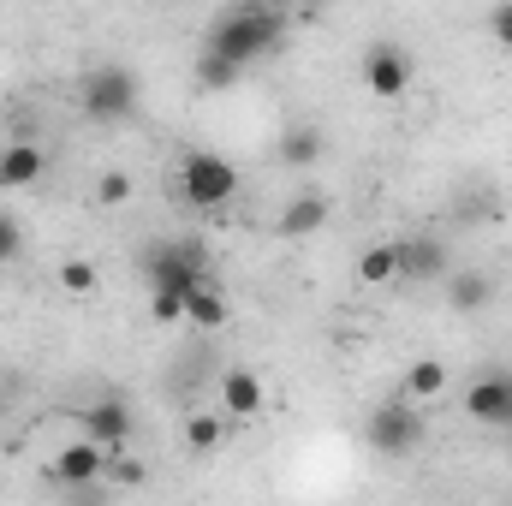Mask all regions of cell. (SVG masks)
<instances>
[{"instance_id": "19", "label": "cell", "mask_w": 512, "mask_h": 506, "mask_svg": "<svg viewBox=\"0 0 512 506\" xmlns=\"http://www.w3.org/2000/svg\"><path fill=\"white\" fill-rule=\"evenodd\" d=\"M358 280H364V286L399 280V251H393V245H370V251L358 256Z\"/></svg>"}, {"instance_id": "1", "label": "cell", "mask_w": 512, "mask_h": 506, "mask_svg": "<svg viewBox=\"0 0 512 506\" xmlns=\"http://www.w3.org/2000/svg\"><path fill=\"white\" fill-rule=\"evenodd\" d=\"M280 36H286V12L268 6V0H245V6H233L227 18L209 24V48L227 54L233 66H251V60H262V54H274Z\"/></svg>"}, {"instance_id": "17", "label": "cell", "mask_w": 512, "mask_h": 506, "mask_svg": "<svg viewBox=\"0 0 512 506\" xmlns=\"http://www.w3.org/2000/svg\"><path fill=\"white\" fill-rule=\"evenodd\" d=\"M221 441H227V423H221L215 411H191V417H185V447H191V453H215Z\"/></svg>"}, {"instance_id": "4", "label": "cell", "mask_w": 512, "mask_h": 506, "mask_svg": "<svg viewBox=\"0 0 512 506\" xmlns=\"http://www.w3.org/2000/svg\"><path fill=\"white\" fill-rule=\"evenodd\" d=\"M364 441H370L382 459H411V453L423 447V411L411 405V393H405V399H382V405L370 411Z\"/></svg>"}, {"instance_id": "25", "label": "cell", "mask_w": 512, "mask_h": 506, "mask_svg": "<svg viewBox=\"0 0 512 506\" xmlns=\"http://www.w3.org/2000/svg\"><path fill=\"white\" fill-rule=\"evenodd\" d=\"M96 197H102V203H126L131 197V173H102V179H96Z\"/></svg>"}, {"instance_id": "20", "label": "cell", "mask_w": 512, "mask_h": 506, "mask_svg": "<svg viewBox=\"0 0 512 506\" xmlns=\"http://www.w3.org/2000/svg\"><path fill=\"white\" fill-rule=\"evenodd\" d=\"M239 72H245V66H233V60L215 54V48H203V60H197V84H203V90H233Z\"/></svg>"}, {"instance_id": "3", "label": "cell", "mask_w": 512, "mask_h": 506, "mask_svg": "<svg viewBox=\"0 0 512 506\" xmlns=\"http://www.w3.org/2000/svg\"><path fill=\"white\" fill-rule=\"evenodd\" d=\"M78 102H84V114H90L96 126H126L131 114H137V72H126V66H96V72H84Z\"/></svg>"}, {"instance_id": "26", "label": "cell", "mask_w": 512, "mask_h": 506, "mask_svg": "<svg viewBox=\"0 0 512 506\" xmlns=\"http://www.w3.org/2000/svg\"><path fill=\"white\" fill-rule=\"evenodd\" d=\"M268 6H280V12H292V6H298V0H268Z\"/></svg>"}, {"instance_id": "7", "label": "cell", "mask_w": 512, "mask_h": 506, "mask_svg": "<svg viewBox=\"0 0 512 506\" xmlns=\"http://www.w3.org/2000/svg\"><path fill=\"white\" fill-rule=\"evenodd\" d=\"M465 417L483 429H512V376H483L465 393Z\"/></svg>"}, {"instance_id": "22", "label": "cell", "mask_w": 512, "mask_h": 506, "mask_svg": "<svg viewBox=\"0 0 512 506\" xmlns=\"http://www.w3.org/2000/svg\"><path fill=\"white\" fill-rule=\"evenodd\" d=\"M18 256H24V227H18V215H6V209H0V268H6V262H18Z\"/></svg>"}, {"instance_id": "5", "label": "cell", "mask_w": 512, "mask_h": 506, "mask_svg": "<svg viewBox=\"0 0 512 506\" xmlns=\"http://www.w3.org/2000/svg\"><path fill=\"white\" fill-rule=\"evenodd\" d=\"M197 280H215V274H209V251H203L197 239H179V245L149 251V286H179V292H191Z\"/></svg>"}, {"instance_id": "9", "label": "cell", "mask_w": 512, "mask_h": 506, "mask_svg": "<svg viewBox=\"0 0 512 506\" xmlns=\"http://www.w3.org/2000/svg\"><path fill=\"white\" fill-rule=\"evenodd\" d=\"M399 251V280H447V245L429 239V233H411V239H393Z\"/></svg>"}, {"instance_id": "23", "label": "cell", "mask_w": 512, "mask_h": 506, "mask_svg": "<svg viewBox=\"0 0 512 506\" xmlns=\"http://www.w3.org/2000/svg\"><path fill=\"white\" fill-rule=\"evenodd\" d=\"M60 286H66V292H96V262L72 256V262L60 268Z\"/></svg>"}, {"instance_id": "24", "label": "cell", "mask_w": 512, "mask_h": 506, "mask_svg": "<svg viewBox=\"0 0 512 506\" xmlns=\"http://www.w3.org/2000/svg\"><path fill=\"white\" fill-rule=\"evenodd\" d=\"M489 36H495L501 48H512V0H495V6H489Z\"/></svg>"}, {"instance_id": "10", "label": "cell", "mask_w": 512, "mask_h": 506, "mask_svg": "<svg viewBox=\"0 0 512 506\" xmlns=\"http://www.w3.org/2000/svg\"><path fill=\"white\" fill-rule=\"evenodd\" d=\"M102 471H108V447H96L90 435L72 441V447H60V459H54V477H60L66 489H84V483H96Z\"/></svg>"}, {"instance_id": "16", "label": "cell", "mask_w": 512, "mask_h": 506, "mask_svg": "<svg viewBox=\"0 0 512 506\" xmlns=\"http://www.w3.org/2000/svg\"><path fill=\"white\" fill-rule=\"evenodd\" d=\"M280 161H286V167H316V161H322V131L292 126L286 137H280Z\"/></svg>"}, {"instance_id": "15", "label": "cell", "mask_w": 512, "mask_h": 506, "mask_svg": "<svg viewBox=\"0 0 512 506\" xmlns=\"http://www.w3.org/2000/svg\"><path fill=\"white\" fill-rule=\"evenodd\" d=\"M185 322H197V328H221V322H227V298H221L215 280H197V286L185 292Z\"/></svg>"}, {"instance_id": "12", "label": "cell", "mask_w": 512, "mask_h": 506, "mask_svg": "<svg viewBox=\"0 0 512 506\" xmlns=\"http://www.w3.org/2000/svg\"><path fill=\"white\" fill-rule=\"evenodd\" d=\"M262 405H268V393H262V381H256L251 370H227V376H221V411H227V417L251 423V417H262Z\"/></svg>"}, {"instance_id": "8", "label": "cell", "mask_w": 512, "mask_h": 506, "mask_svg": "<svg viewBox=\"0 0 512 506\" xmlns=\"http://www.w3.org/2000/svg\"><path fill=\"white\" fill-rule=\"evenodd\" d=\"M84 417V435L96 441V447H108V453H126L131 447V405L126 399H96L90 411H78Z\"/></svg>"}, {"instance_id": "21", "label": "cell", "mask_w": 512, "mask_h": 506, "mask_svg": "<svg viewBox=\"0 0 512 506\" xmlns=\"http://www.w3.org/2000/svg\"><path fill=\"white\" fill-rule=\"evenodd\" d=\"M149 316H155L161 328L185 322V292H179V286H149Z\"/></svg>"}, {"instance_id": "13", "label": "cell", "mask_w": 512, "mask_h": 506, "mask_svg": "<svg viewBox=\"0 0 512 506\" xmlns=\"http://www.w3.org/2000/svg\"><path fill=\"white\" fill-rule=\"evenodd\" d=\"M322 221H328V197L322 191H304V197H292L286 209H280V233L286 239H310V233H322Z\"/></svg>"}, {"instance_id": "6", "label": "cell", "mask_w": 512, "mask_h": 506, "mask_svg": "<svg viewBox=\"0 0 512 506\" xmlns=\"http://www.w3.org/2000/svg\"><path fill=\"white\" fill-rule=\"evenodd\" d=\"M411 78H417V66H411V54H405L399 42H376V48L364 54V84H370V96L399 102V96L411 90Z\"/></svg>"}, {"instance_id": "14", "label": "cell", "mask_w": 512, "mask_h": 506, "mask_svg": "<svg viewBox=\"0 0 512 506\" xmlns=\"http://www.w3.org/2000/svg\"><path fill=\"white\" fill-rule=\"evenodd\" d=\"M489 298H495V280H489V274H477V268H447V304H453L459 316H477Z\"/></svg>"}, {"instance_id": "18", "label": "cell", "mask_w": 512, "mask_h": 506, "mask_svg": "<svg viewBox=\"0 0 512 506\" xmlns=\"http://www.w3.org/2000/svg\"><path fill=\"white\" fill-rule=\"evenodd\" d=\"M405 393H411V399H435V393H447V364H441V358H417V364L405 370Z\"/></svg>"}, {"instance_id": "11", "label": "cell", "mask_w": 512, "mask_h": 506, "mask_svg": "<svg viewBox=\"0 0 512 506\" xmlns=\"http://www.w3.org/2000/svg\"><path fill=\"white\" fill-rule=\"evenodd\" d=\"M42 149L30 143V137H12L6 149H0V191H24V185H36L42 179Z\"/></svg>"}, {"instance_id": "2", "label": "cell", "mask_w": 512, "mask_h": 506, "mask_svg": "<svg viewBox=\"0 0 512 506\" xmlns=\"http://www.w3.org/2000/svg\"><path fill=\"white\" fill-rule=\"evenodd\" d=\"M179 191H185L191 209L221 215V209L239 197V167H233L227 155H215V149H185V161H179Z\"/></svg>"}, {"instance_id": "27", "label": "cell", "mask_w": 512, "mask_h": 506, "mask_svg": "<svg viewBox=\"0 0 512 506\" xmlns=\"http://www.w3.org/2000/svg\"><path fill=\"white\" fill-rule=\"evenodd\" d=\"M0 417H6V393H0Z\"/></svg>"}]
</instances>
